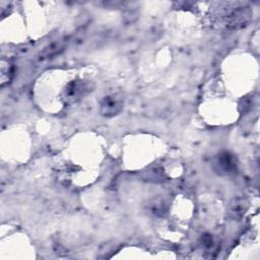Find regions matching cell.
Listing matches in <instances>:
<instances>
[{"label": "cell", "mask_w": 260, "mask_h": 260, "mask_svg": "<svg viewBox=\"0 0 260 260\" xmlns=\"http://www.w3.org/2000/svg\"><path fill=\"white\" fill-rule=\"evenodd\" d=\"M122 100L118 95H108L101 104V112L105 116H113L120 112L122 108Z\"/></svg>", "instance_id": "1"}]
</instances>
